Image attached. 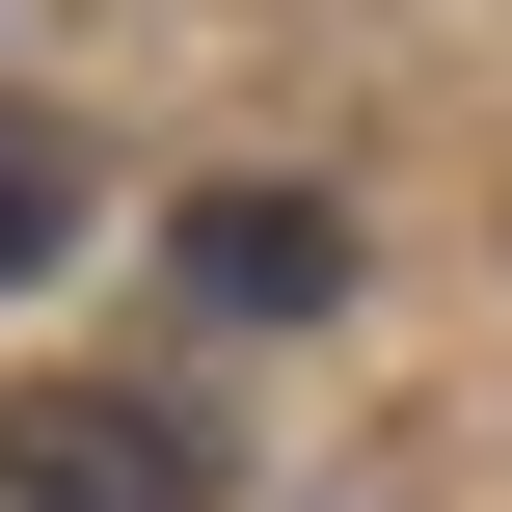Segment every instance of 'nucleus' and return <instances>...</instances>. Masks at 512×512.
I'll return each mask as SVG.
<instances>
[{
    "mask_svg": "<svg viewBox=\"0 0 512 512\" xmlns=\"http://www.w3.org/2000/svg\"><path fill=\"white\" fill-rule=\"evenodd\" d=\"M216 405H162V378H0V512H216Z\"/></svg>",
    "mask_w": 512,
    "mask_h": 512,
    "instance_id": "f257e3e1",
    "label": "nucleus"
},
{
    "mask_svg": "<svg viewBox=\"0 0 512 512\" xmlns=\"http://www.w3.org/2000/svg\"><path fill=\"white\" fill-rule=\"evenodd\" d=\"M162 270H189L216 324H324V297H351V216L243 162V189H189V216H162Z\"/></svg>",
    "mask_w": 512,
    "mask_h": 512,
    "instance_id": "f03ea898",
    "label": "nucleus"
},
{
    "mask_svg": "<svg viewBox=\"0 0 512 512\" xmlns=\"http://www.w3.org/2000/svg\"><path fill=\"white\" fill-rule=\"evenodd\" d=\"M54 243H81V135H54V108H0V297H27Z\"/></svg>",
    "mask_w": 512,
    "mask_h": 512,
    "instance_id": "7ed1b4c3",
    "label": "nucleus"
}]
</instances>
